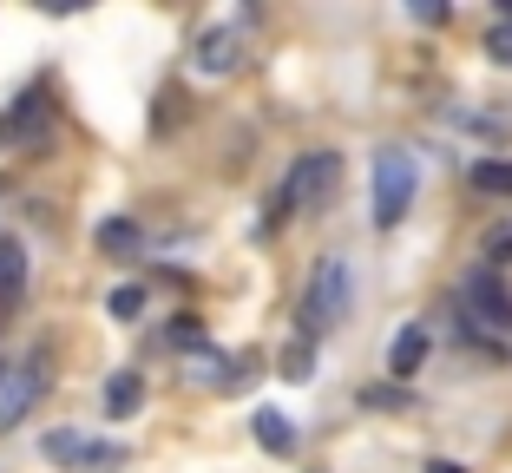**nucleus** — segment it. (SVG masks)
I'll use <instances>...</instances> for the list:
<instances>
[{
  "label": "nucleus",
  "instance_id": "nucleus-1",
  "mask_svg": "<svg viewBox=\"0 0 512 473\" xmlns=\"http://www.w3.org/2000/svg\"><path fill=\"white\" fill-rule=\"evenodd\" d=\"M335 184H342V158L335 152H302L296 165H289L283 191L270 198V224H283L289 211H322V204L335 198Z\"/></svg>",
  "mask_w": 512,
  "mask_h": 473
},
{
  "label": "nucleus",
  "instance_id": "nucleus-2",
  "mask_svg": "<svg viewBox=\"0 0 512 473\" xmlns=\"http://www.w3.org/2000/svg\"><path fill=\"white\" fill-rule=\"evenodd\" d=\"M355 303V276H348L342 257H322L316 276H309V290H302V336H329L335 322L348 316Z\"/></svg>",
  "mask_w": 512,
  "mask_h": 473
},
{
  "label": "nucleus",
  "instance_id": "nucleus-3",
  "mask_svg": "<svg viewBox=\"0 0 512 473\" xmlns=\"http://www.w3.org/2000/svg\"><path fill=\"white\" fill-rule=\"evenodd\" d=\"M40 454L53 460V467H66V473H119L125 460H132V447L99 441V434H79V428H53L40 441Z\"/></svg>",
  "mask_w": 512,
  "mask_h": 473
},
{
  "label": "nucleus",
  "instance_id": "nucleus-4",
  "mask_svg": "<svg viewBox=\"0 0 512 473\" xmlns=\"http://www.w3.org/2000/svg\"><path fill=\"white\" fill-rule=\"evenodd\" d=\"M53 99H46V86H33V92H20L14 106L0 112V145H14V152H40L46 138H53Z\"/></svg>",
  "mask_w": 512,
  "mask_h": 473
},
{
  "label": "nucleus",
  "instance_id": "nucleus-5",
  "mask_svg": "<svg viewBox=\"0 0 512 473\" xmlns=\"http://www.w3.org/2000/svg\"><path fill=\"white\" fill-rule=\"evenodd\" d=\"M414 184H421V171H414V158H407V152H381L375 158V224L381 230H394L407 217Z\"/></svg>",
  "mask_w": 512,
  "mask_h": 473
},
{
  "label": "nucleus",
  "instance_id": "nucleus-6",
  "mask_svg": "<svg viewBox=\"0 0 512 473\" xmlns=\"http://www.w3.org/2000/svg\"><path fill=\"white\" fill-rule=\"evenodd\" d=\"M46 362H53V349L40 342V349H33L27 362H20L14 375H7V388H0V428H14L20 414H27L33 401L46 395V382H53V368H46Z\"/></svg>",
  "mask_w": 512,
  "mask_h": 473
},
{
  "label": "nucleus",
  "instance_id": "nucleus-7",
  "mask_svg": "<svg viewBox=\"0 0 512 473\" xmlns=\"http://www.w3.org/2000/svg\"><path fill=\"white\" fill-rule=\"evenodd\" d=\"M460 303L473 309V316L486 322V329H499V336H512V290L499 283L493 263H480V270H467V283H460Z\"/></svg>",
  "mask_w": 512,
  "mask_h": 473
},
{
  "label": "nucleus",
  "instance_id": "nucleus-8",
  "mask_svg": "<svg viewBox=\"0 0 512 473\" xmlns=\"http://www.w3.org/2000/svg\"><path fill=\"white\" fill-rule=\"evenodd\" d=\"M237 66V27H211L197 40V73H230Z\"/></svg>",
  "mask_w": 512,
  "mask_h": 473
},
{
  "label": "nucleus",
  "instance_id": "nucleus-9",
  "mask_svg": "<svg viewBox=\"0 0 512 473\" xmlns=\"http://www.w3.org/2000/svg\"><path fill=\"white\" fill-rule=\"evenodd\" d=\"M20 290H27V250L20 237H0V309L20 303Z\"/></svg>",
  "mask_w": 512,
  "mask_h": 473
},
{
  "label": "nucleus",
  "instance_id": "nucleus-10",
  "mask_svg": "<svg viewBox=\"0 0 512 473\" xmlns=\"http://www.w3.org/2000/svg\"><path fill=\"white\" fill-rule=\"evenodd\" d=\"M256 447L263 454H296V428H289V414H276V408H256Z\"/></svg>",
  "mask_w": 512,
  "mask_h": 473
},
{
  "label": "nucleus",
  "instance_id": "nucleus-11",
  "mask_svg": "<svg viewBox=\"0 0 512 473\" xmlns=\"http://www.w3.org/2000/svg\"><path fill=\"white\" fill-rule=\"evenodd\" d=\"M421 362H427V329H421V322H407L401 336H394V349H388V368L407 382V375H414Z\"/></svg>",
  "mask_w": 512,
  "mask_h": 473
},
{
  "label": "nucleus",
  "instance_id": "nucleus-12",
  "mask_svg": "<svg viewBox=\"0 0 512 473\" xmlns=\"http://www.w3.org/2000/svg\"><path fill=\"white\" fill-rule=\"evenodd\" d=\"M138 401H145V382H138L132 368L106 382V414H112V421H125V414H138Z\"/></svg>",
  "mask_w": 512,
  "mask_h": 473
},
{
  "label": "nucleus",
  "instance_id": "nucleus-13",
  "mask_svg": "<svg viewBox=\"0 0 512 473\" xmlns=\"http://www.w3.org/2000/svg\"><path fill=\"white\" fill-rule=\"evenodd\" d=\"M473 191H486V198H512V158H480V165H473Z\"/></svg>",
  "mask_w": 512,
  "mask_h": 473
},
{
  "label": "nucleus",
  "instance_id": "nucleus-14",
  "mask_svg": "<svg viewBox=\"0 0 512 473\" xmlns=\"http://www.w3.org/2000/svg\"><path fill=\"white\" fill-rule=\"evenodd\" d=\"M99 250H106V257H132L138 250V224L132 217H106V224H99Z\"/></svg>",
  "mask_w": 512,
  "mask_h": 473
},
{
  "label": "nucleus",
  "instance_id": "nucleus-15",
  "mask_svg": "<svg viewBox=\"0 0 512 473\" xmlns=\"http://www.w3.org/2000/svg\"><path fill=\"white\" fill-rule=\"evenodd\" d=\"M106 316H119V322L145 316V283H119V290L106 296Z\"/></svg>",
  "mask_w": 512,
  "mask_h": 473
},
{
  "label": "nucleus",
  "instance_id": "nucleus-16",
  "mask_svg": "<svg viewBox=\"0 0 512 473\" xmlns=\"http://www.w3.org/2000/svg\"><path fill=\"white\" fill-rule=\"evenodd\" d=\"M309 362H316V355H309V336H302L296 349L283 355V375H289V382H309V375H316V368H309Z\"/></svg>",
  "mask_w": 512,
  "mask_h": 473
},
{
  "label": "nucleus",
  "instance_id": "nucleus-17",
  "mask_svg": "<svg viewBox=\"0 0 512 473\" xmlns=\"http://www.w3.org/2000/svg\"><path fill=\"white\" fill-rule=\"evenodd\" d=\"M486 60H499V66H512V20H499L493 33H486Z\"/></svg>",
  "mask_w": 512,
  "mask_h": 473
},
{
  "label": "nucleus",
  "instance_id": "nucleus-18",
  "mask_svg": "<svg viewBox=\"0 0 512 473\" xmlns=\"http://www.w3.org/2000/svg\"><path fill=\"white\" fill-rule=\"evenodd\" d=\"M506 257H512V224H499L493 237H486V263H493V270H499V263H506Z\"/></svg>",
  "mask_w": 512,
  "mask_h": 473
},
{
  "label": "nucleus",
  "instance_id": "nucleus-19",
  "mask_svg": "<svg viewBox=\"0 0 512 473\" xmlns=\"http://www.w3.org/2000/svg\"><path fill=\"white\" fill-rule=\"evenodd\" d=\"M427 473H467L460 460H427Z\"/></svg>",
  "mask_w": 512,
  "mask_h": 473
},
{
  "label": "nucleus",
  "instance_id": "nucleus-20",
  "mask_svg": "<svg viewBox=\"0 0 512 473\" xmlns=\"http://www.w3.org/2000/svg\"><path fill=\"white\" fill-rule=\"evenodd\" d=\"M0 388H7V362H0Z\"/></svg>",
  "mask_w": 512,
  "mask_h": 473
}]
</instances>
